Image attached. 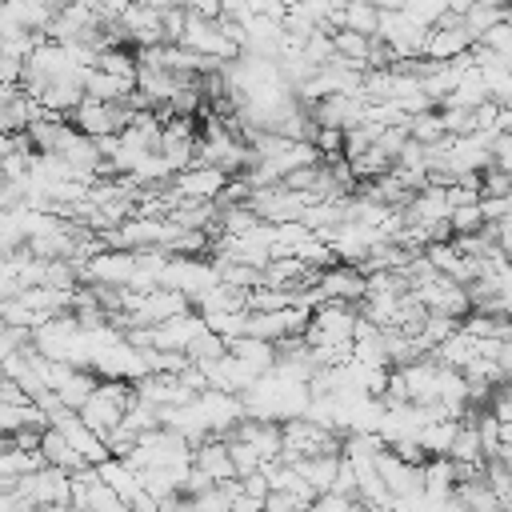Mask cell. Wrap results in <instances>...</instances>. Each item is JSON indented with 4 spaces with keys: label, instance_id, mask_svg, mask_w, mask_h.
<instances>
[{
    "label": "cell",
    "instance_id": "obj_22",
    "mask_svg": "<svg viewBox=\"0 0 512 512\" xmlns=\"http://www.w3.org/2000/svg\"><path fill=\"white\" fill-rule=\"evenodd\" d=\"M484 100H488L484 80H480V72H476V68H468V72L460 76V84L452 88V96H448L440 108H464V112H476Z\"/></svg>",
    "mask_w": 512,
    "mask_h": 512
},
{
    "label": "cell",
    "instance_id": "obj_41",
    "mask_svg": "<svg viewBox=\"0 0 512 512\" xmlns=\"http://www.w3.org/2000/svg\"><path fill=\"white\" fill-rule=\"evenodd\" d=\"M508 268H512V256H508Z\"/></svg>",
    "mask_w": 512,
    "mask_h": 512
},
{
    "label": "cell",
    "instance_id": "obj_30",
    "mask_svg": "<svg viewBox=\"0 0 512 512\" xmlns=\"http://www.w3.org/2000/svg\"><path fill=\"white\" fill-rule=\"evenodd\" d=\"M472 420H476V436H480V452H484V460H496L500 456V424L488 416V412H472Z\"/></svg>",
    "mask_w": 512,
    "mask_h": 512
},
{
    "label": "cell",
    "instance_id": "obj_29",
    "mask_svg": "<svg viewBox=\"0 0 512 512\" xmlns=\"http://www.w3.org/2000/svg\"><path fill=\"white\" fill-rule=\"evenodd\" d=\"M224 440H228V460H232V468H236V480H240V476H252V472L264 468V460L256 456L252 444H244V440H236V436H224Z\"/></svg>",
    "mask_w": 512,
    "mask_h": 512
},
{
    "label": "cell",
    "instance_id": "obj_13",
    "mask_svg": "<svg viewBox=\"0 0 512 512\" xmlns=\"http://www.w3.org/2000/svg\"><path fill=\"white\" fill-rule=\"evenodd\" d=\"M132 92H136V84H128V80H116V76L96 72V68L84 72V100H96V104H124Z\"/></svg>",
    "mask_w": 512,
    "mask_h": 512
},
{
    "label": "cell",
    "instance_id": "obj_35",
    "mask_svg": "<svg viewBox=\"0 0 512 512\" xmlns=\"http://www.w3.org/2000/svg\"><path fill=\"white\" fill-rule=\"evenodd\" d=\"M236 484H240V492H244V496H252V500H264V496L272 492V488H268V476H264V472H252V476H240Z\"/></svg>",
    "mask_w": 512,
    "mask_h": 512
},
{
    "label": "cell",
    "instance_id": "obj_37",
    "mask_svg": "<svg viewBox=\"0 0 512 512\" xmlns=\"http://www.w3.org/2000/svg\"><path fill=\"white\" fill-rule=\"evenodd\" d=\"M296 508H308V504H296L288 492H268L264 496V512H296Z\"/></svg>",
    "mask_w": 512,
    "mask_h": 512
},
{
    "label": "cell",
    "instance_id": "obj_39",
    "mask_svg": "<svg viewBox=\"0 0 512 512\" xmlns=\"http://www.w3.org/2000/svg\"><path fill=\"white\" fill-rule=\"evenodd\" d=\"M496 460H500V464H504V468H508V476H512V452H500V456H496Z\"/></svg>",
    "mask_w": 512,
    "mask_h": 512
},
{
    "label": "cell",
    "instance_id": "obj_38",
    "mask_svg": "<svg viewBox=\"0 0 512 512\" xmlns=\"http://www.w3.org/2000/svg\"><path fill=\"white\" fill-rule=\"evenodd\" d=\"M496 136H512V108H500V116H496Z\"/></svg>",
    "mask_w": 512,
    "mask_h": 512
},
{
    "label": "cell",
    "instance_id": "obj_26",
    "mask_svg": "<svg viewBox=\"0 0 512 512\" xmlns=\"http://www.w3.org/2000/svg\"><path fill=\"white\" fill-rule=\"evenodd\" d=\"M404 132H408V140H416L420 148H432V144H440V140H444V124H440V112L432 108V112H420V116H412Z\"/></svg>",
    "mask_w": 512,
    "mask_h": 512
},
{
    "label": "cell",
    "instance_id": "obj_8",
    "mask_svg": "<svg viewBox=\"0 0 512 512\" xmlns=\"http://www.w3.org/2000/svg\"><path fill=\"white\" fill-rule=\"evenodd\" d=\"M200 412H204V424L212 436H232L236 424L244 420V400L240 396H228V392H216V388H204L196 396Z\"/></svg>",
    "mask_w": 512,
    "mask_h": 512
},
{
    "label": "cell",
    "instance_id": "obj_27",
    "mask_svg": "<svg viewBox=\"0 0 512 512\" xmlns=\"http://www.w3.org/2000/svg\"><path fill=\"white\" fill-rule=\"evenodd\" d=\"M480 80H484V92L496 108H512V68H488V72H480Z\"/></svg>",
    "mask_w": 512,
    "mask_h": 512
},
{
    "label": "cell",
    "instance_id": "obj_3",
    "mask_svg": "<svg viewBox=\"0 0 512 512\" xmlns=\"http://www.w3.org/2000/svg\"><path fill=\"white\" fill-rule=\"evenodd\" d=\"M20 500H24V508H68V496H72V476L68 472H60V468H36V472H28V476H20L16 480V488H12ZM72 512V508H68Z\"/></svg>",
    "mask_w": 512,
    "mask_h": 512
},
{
    "label": "cell",
    "instance_id": "obj_34",
    "mask_svg": "<svg viewBox=\"0 0 512 512\" xmlns=\"http://www.w3.org/2000/svg\"><path fill=\"white\" fill-rule=\"evenodd\" d=\"M492 168L512 176V136H496L492 140Z\"/></svg>",
    "mask_w": 512,
    "mask_h": 512
},
{
    "label": "cell",
    "instance_id": "obj_31",
    "mask_svg": "<svg viewBox=\"0 0 512 512\" xmlns=\"http://www.w3.org/2000/svg\"><path fill=\"white\" fill-rule=\"evenodd\" d=\"M448 228H452V236H472V232H480V228H484L480 204H464V208H452V216H448Z\"/></svg>",
    "mask_w": 512,
    "mask_h": 512
},
{
    "label": "cell",
    "instance_id": "obj_17",
    "mask_svg": "<svg viewBox=\"0 0 512 512\" xmlns=\"http://www.w3.org/2000/svg\"><path fill=\"white\" fill-rule=\"evenodd\" d=\"M420 476H424V496H432V500H448L456 492V464L452 460H424Z\"/></svg>",
    "mask_w": 512,
    "mask_h": 512
},
{
    "label": "cell",
    "instance_id": "obj_24",
    "mask_svg": "<svg viewBox=\"0 0 512 512\" xmlns=\"http://www.w3.org/2000/svg\"><path fill=\"white\" fill-rule=\"evenodd\" d=\"M96 72H108V76H116V80L136 84L140 64H136V52H132V48H104V52L96 56Z\"/></svg>",
    "mask_w": 512,
    "mask_h": 512
},
{
    "label": "cell",
    "instance_id": "obj_5",
    "mask_svg": "<svg viewBox=\"0 0 512 512\" xmlns=\"http://www.w3.org/2000/svg\"><path fill=\"white\" fill-rule=\"evenodd\" d=\"M136 272V256L124 248H100L84 264H76V276L88 280V288H128Z\"/></svg>",
    "mask_w": 512,
    "mask_h": 512
},
{
    "label": "cell",
    "instance_id": "obj_40",
    "mask_svg": "<svg viewBox=\"0 0 512 512\" xmlns=\"http://www.w3.org/2000/svg\"><path fill=\"white\" fill-rule=\"evenodd\" d=\"M296 512H316V508H312V504H308V508H296Z\"/></svg>",
    "mask_w": 512,
    "mask_h": 512
},
{
    "label": "cell",
    "instance_id": "obj_10",
    "mask_svg": "<svg viewBox=\"0 0 512 512\" xmlns=\"http://www.w3.org/2000/svg\"><path fill=\"white\" fill-rule=\"evenodd\" d=\"M200 332H204V316L184 312V316H172V320H164V324L152 328V348H160V352H184Z\"/></svg>",
    "mask_w": 512,
    "mask_h": 512
},
{
    "label": "cell",
    "instance_id": "obj_15",
    "mask_svg": "<svg viewBox=\"0 0 512 512\" xmlns=\"http://www.w3.org/2000/svg\"><path fill=\"white\" fill-rule=\"evenodd\" d=\"M292 468H296V476H300L316 496H324V492H332V484H336L340 456H308V460H296Z\"/></svg>",
    "mask_w": 512,
    "mask_h": 512
},
{
    "label": "cell",
    "instance_id": "obj_2",
    "mask_svg": "<svg viewBox=\"0 0 512 512\" xmlns=\"http://www.w3.org/2000/svg\"><path fill=\"white\" fill-rule=\"evenodd\" d=\"M216 284H220V276H216L212 260H204V256H172L168 268H164V276H160V288L180 292L188 304H196Z\"/></svg>",
    "mask_w": 512,
    "mask_h": 512
},
{
    "label": "cell",
    "instance_id": "obj_6",
    "mask_svg": "<svg viewBox=\"0 0 512 512\" xmlns=\"http://www.w3.org/2000/svg\"><path fill=\"white\" fill-rule=\"evenodd\" d=\"M168 188H172V196H176V200L216 204V200L224 196V188H228V176H224L220 168H204V164H192V168L176 172Z\"/></svg>",
    "mask_w": 512,
    "mask_h": 512
},
{
    "label": "cell",
    "instance_id": "obj_32",
    "mask_svg": "<svg viewBox=\"0 0 512 512\" xmlns=\"http://www.w3.org/2000/svg\"><path fill=\"white\" fill-rule=\"evenodd\" d=\"M476 44L488 48V52H496V56H508V60H512V16H508L504 24H496V28H488Z\"/></svg>",
    "mask_w": 512,
    "mask_h": 512
},
{
    "label": "cell",
    "instance_id": "obj_16",
    "mask_svg": "<svg viewBox=\"0 0 512 512\" xmlns=\"http://www.w3.org/2000/svg\"><path fill=\"white\" fill-rule=\"evenodd\" d=\"M456 428H460V420H436V424H424V428L416 432L420 452H424L428 460H448V448H452V440H456Z\"/></svg>",
    "mask_w": 512,
    "mask_h": 512
},
{
    "label": "cell",
    "instance_id": "obj_36",
    "mask_svg": "<svg viewBox=\"0 0 512 512\" xmlns=\"http://www.w3.org/2000/svg\"><path fill=\"white\" fill-rule=\"evenodd\" d=\"M352 504L356 500H348V496H336V492H324V496H316V512H352Z\"/></svg>",
    "mask_w": 512,
    "mask_h": 512
},
{
    "label": "cell",
    "instance_id": "obj_18",
    "mask_svg": "<svg viewBox=\"0 0 512 512\" xmlns=\"http://www.w3.org/2000/svg\"><path fill=\"white\" fill-rule=\"evenodd\" d=\"M228 356L244 360L248 368H256V372L264 376V372H272V364H276V344H264V340L240 336V340H232V344H228Z\"/></svg>",
    "mask_w": 512,
    "mask_h": 512
},
{
    "label": "cell",
    "instance_id": "obj_23",
    "mask_svg": "<svg viewBox=\"0 0 512 512\" xmlns=\"http://www.w3.org/2000/svg\"><path fill=\"white\" fill-rule=\"evenodd\" d=\"M448 460L452 464H484V452H480V436H476V420L468 412V420H460L456 428V440L448 448Z\"/></svg>",
    "mask_w": 512,
    "mask_h": 512
},
{
    "label": "cell",
    "instance_id": "obj_42",
    "mask_svg": "<svg viewBox=\"0 0 512 512\" xmlns=\"http://www.w3.org/2000/svg\"><path fill=\"white\" fill-rule=\"evenodd\" d=\"M508 392H512V388H508Z\"/></svg>",
    "mask_w": 512,
    "mask_h": 512
},
{
    "label": "cell",
    "instance_id": "obj_4",
    "mask_svg": "<svg viewBox=\"0 0 512 512\" xmlns=\"http://www.w3.org/2000/svg\"><path fill=\"white\" fill-rule=\"evenodd\" d=\"M356 320H360V312H356L352 304H336V300H328V304H320V308L312 312V320H308V328H304V344H308V348L352 344V328H356Z\"/></svg>",
    "mask_w": 512,
    "mask_h": 512
},
{
    "label": "cell",
    "instance_id": "obj_33",
    "mask_svg": "<svg viewBox=\"0 0 512 512\" xmlns=\"http://www.w3.org/2000/svg\"><path fill=\"white\" fill-rule=\"evenodd\" d=\"M480 216L484 224H500L512 216V196H480Z\"/></svg>",
    "mask_w": 512,
    "mask_h": 512
},
{
    "label": "cell",
    "instance_id": "obj_1",
    "mask_svg": "<svg viewBox=\"0 0 512 512\" xmlns=\"http://www.w3.org/2000/svg\"><path fill=\"white\" fill-rule=\"evenodd\" d=\"M132 400H136L132 384L100 380V384H96V392L88 396V404H84L76 416H80V424H88L100 440H108V436L120 428V420H124V412H128V404H132Z\"/></svg>",
    "mask_w": 512,
    "mask_h": 512
},
{
    "label": "cell",
    "instance_id": "obj_12",
    "mask_svg": "<svg viewBox=\"0 0 512 512\" xmlns=\"http://www.w3.org/2000/svg\"><path fill=\"white\" fill-rule=\"evenodd\" d=\"M232 436L244 440V444H252L264 464L280 460V424H268V420H240Z\"/></svg>",
    "mask_w": 512,
    "mask_h": 512
},
{
    "label": "cell",
    "instance_id": "obj_19",
    "mask_svg": "<svg viewBox=\"0 0 512 512\" xmlns=\"http://www.w3.org/2000/svg\"><path fill=\"white\" fill-rule=\"evenodd\" d=\"M96 476H100V480H104V484H108L124 504H132V500L140 496V476H136L124 460H108V464H100V468H96Z\"/></svg>",
    "mask_w": 512,
    "mask_h": 512
},
{
    "label": "cell",
    "instance_id": "obj_21",
    "mask_svg": "<svg viewBox=\"0 0 512 512\" xmlns=\"http://www.w3.org/2000/svg\"><path fill=\"white\" fill-rule=\"evenodd\" d=\"M376 24H380V8L376 4H340V28L344 32H356V36H376ZM336 28V32H340Z\"/></svg>",
    "mask_w": 512,
    "mask_h": 512
},
{
    "label": "cell",
    "instance_id": "obj_25",
    "mask_svg": "<svg viewBox=\"0 0 512 512\" xmlns=\"http://www.w3.org/2000/svg\"><path fill=\"white\" fill-rule=\"evenodd\" d=\"M464 20V28H468V36L472 40H480L488 28H496V24H504L508 20V8H500V4H468V12L460 16Z\"/></svg>",
    "mask_w": 512,
    "mask_h": 512
},
{
    "label": "cell",
    "instance_id": "obj_11",
    "mask_svg": "<svg viewBox=\"0 0 512 512\" xmlns=\"http://www.w3.org/2000/svg\"><path fill=\"white\" fill-rule=\"evenodd\" d=\"M320 292L324 300H336V304H360L364 300V272L360 268H348V264H336L328 272H320Z\"/></svg>",
    "mask_w": 512,
    "mask_h": 512
},
{
    "label": "cell",
    "instance_id": "obj_14",
    "mask_svg": "<svg viewBox=\"0 0 512 512\" xmlns=\"http://www.w3.org/2000/svg\"><path fill=\"white\" fill-rule=\"evenodd\" d=\"M40 460H44L48 468L68 472V476H76V472H84V468H88V464L68 448V440H64L56 428H44V432H40Z\"/></svg>",
    "mask_w": 512,
    "mask_h": 512
},
{
    "label": "cell",
    "instance_id": "obj_9",
    "mask_svg": "<svg viewBox=\"0 0 512 512\" xmlns=\"http://www.w3.org/2000/svg\"><path fill=\"white\" fill-rule=\"evenodd\" d=\"M192 468H196L200 476H208V484H228V480H236V468H232V460H228V440H224V436L200 440V444L192 448Z\"/></svg>",
    "mask_w": 512,
    "mask_h": 512
},
{
    "label": "cell",
    "instance_id": "obj_7",
    "mask_svg": "<svg viewBox=\"0 0 512 512\" xmlns=\"http://www.w3.org/2000/svg\"><path fill=\"white\" fill-rule=\"evenodd\" d=\"M472 44H476V40L468 36L464 20L452 16V12H444V20H440V24L428 32V40H424V60L448 64V60H456V56H468Z\"/></svg>",
    "mask_w": 512,
    "mask_h": 512
},
{
    "label": "cell",
    "instance_id": "obj_20",
    "mask_svg": "<svg viewBox=\"0 0 512 512\" xmlns=\"http://www.w3.org/2000/svg\"><path fill=\"white\" fill-rule=\"evenodd\" d=\"M96 384H100V380H96V372L76 368V372H72V376H68V380L56 388V400H60L68 412H80V408L88 404V396L96 392Z\"/></svg>",
    "mask_w": 512,
    "mask_h": 512
},
{
    "label": "cell",
    "instance_id": "obj_28",
    "mask_svg": "<svg viewBox=\"0 0 512 512\" xmlns=\"http://www.w3.org/2000/svg\"><path fill=\"white\" fill-rule=\"evenodd\" d=\"M128 504L100 480V476H92V484H88V496H84V512H124Z\"/></svg>",
    "mask_w": 512,
    "mask_h": 512
}]
</instances>
